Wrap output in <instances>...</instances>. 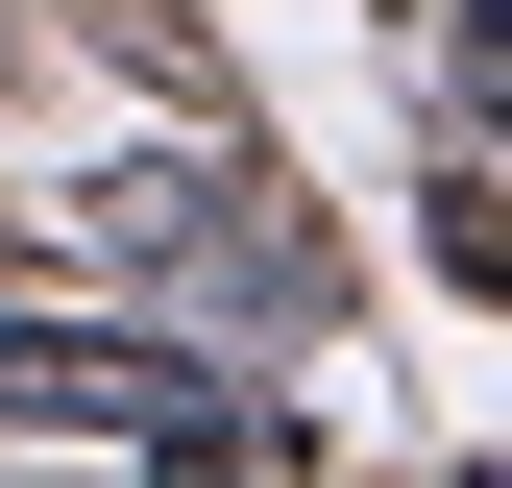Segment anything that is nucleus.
I'll list each match as a JSON object with an SVG mask.
<instances>
[{
  "instance_id": "obj_1",
  "label": "nucleus",
  "mask_w": 512,
  "mask_h": 488,
  "mask_svg": "<svg viewBox=\"0 0 512 488\" xmlns=\"http://www.w3.org/2000/svg\"><path fill=\"white\" fill-rule=\"evenodd\" d=\"M0 440H171V464H244L269 415L171 342H98V318H0Z\"/></svg>"
}]
</instances>
